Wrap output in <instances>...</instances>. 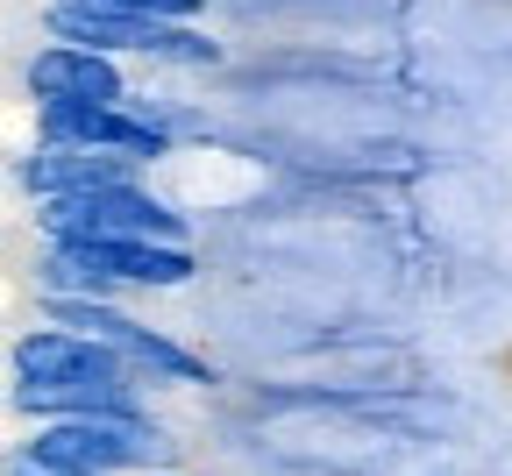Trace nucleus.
Segmentation results:
<instances>
[{"label":"nucleus","instance_id":"nucleus-1","mask_svg":"<svg viewBox=\"0 0 512 476\" xmlns=\"http://www.w3.org/2000/svg\"><path fill=\"white\" fill-rule=\"evenodd\" d=\"M29 469L50 476H121V469H150L157 462V434L143 413H114V420H50L29 434L22 448Z\"/></svg>","mask_w":512,"mask_h":476},{"label":"nucleus","instance_id":"nucleus-2","mask_svg":"<svg viewBox=\"0 0 512 476\" xmlns=\"http://www.w3.org/2000/svg\"><path fill=\"white\" fill-rule=\"evenodd\" d=\"M50 29L57 43H79V50H150V57H171V64H221V43L185 29V22H143V15H114L100 0H57L50 8Z\"/></svg>","mask_w":512,"mask_h":476},{"label":"nucleus","instance_id":"nucleus-3","mask_svg":"<svg viewBox=\"0 0 512 476\" xmlns=\"http://www.w3.org/2000/svg\"><path fill=\"white\" fill-rule=\"evenodd\" d=\"M29 93L36 107H128V86L114 72V57L79 50V43H50L29 57Z\"/></svg>","mask_w":512,"mask_h":476},{"label":"nucleus","instance_id":"nucleus-4","mask_svg":"<svg viewBox=\"0 0 512 476\" xmlns=\"http://www.w3.org/2000/svg\"><path fill=\"white\" fill-rule=\"evenodd\" d=\"M57 256H72L79 270H93V278L107 285H185L192 278V256L178 242H86V249H57Z\"/></svg>","mask_w":512,"mask_h":476},{"label":"nucleus","instance_id":"nucleus-5","mask_svg":"<svg viewBox=\"0 0 512 476\" xmlns=\"http://www.w3.org/2000/svg\"><path fill=\"white\" fill-rule=\"evenodd\" d=\"M114 15H143V22H192L200 15V0H100Z\"/></svg>","mask_w":512,"mask_h":476},{"label":"nucleus","instance_id":"nucleus-6","mask_svg":"<svg viewBox=\"0 0 512 476\" xmlns=\"http://www.w3.org/2000/svg\"><path fill=\"white\" fill-rule=\"evenodd\" d=\"M8 476H50V469H29V462H15V469H8Z\"/></svg>","mask_w":512,"mask_h":476}]
</instances>
